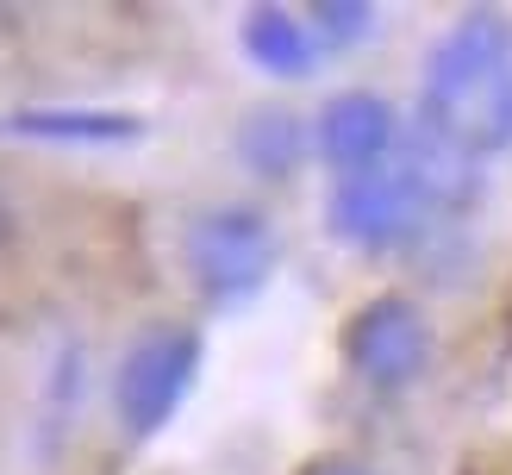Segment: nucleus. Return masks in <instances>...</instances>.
I'll return each mask as SVG.
<instances>
[{
	"instance_id": "13",
	"label": "nucleus",
	"mask_w": 512,
	"mask_h": 475,
	"mask_svg": "<svg viewBox=\"0 0 512 475\" xmlns=\"http://www.w3.org/2000/svg\"><path fill=\"white\" fill-rule=\"evenodd\" d=\"M0 238H7V200H0Z\"/></svg>"
},
{
	"instance_id": "12",
	"label": "nucleus",
	"mask_w": 512,
	"mask_h": 475,
	"mask_svg": "<svg viewBox=\"0 0 512 475\" xmlns=\"http://www.w3.org/2000/svg\"><path fill=\"white\" fill-rule=\"evenodd\" d=\"M306 475H375V469H363V463H350V457H319Z\"/></svg>"
},
{
	"instance_id": "9",
	"label": "nucleus",
	"mask_w": 512,
	"mask_h": 475,
	"mask_svg": "<svg viewBox=\"0 0 512 475\" xmlns=\"http://www.w3.org/2000/svg\"><path fill=\"white\" fill-rule=\"evenodd\" d=\"M244 57L263 69V75H281V82H306L319 69V38L313 25L288 7H250L244 13Z\"/></svg>"
},
{
	"instance_id": "10",
	"label": "nucleus",
	"mask_w": 512,
	"mask_h": 475,
	"mask_svg": "<svg viewBox=\"0 0 512 475\" xmlns=\"http://www.w3.org/2000/svg\"><path fill=\"white\" fill-rule=\"evenodd\" d=\"M13 132L25 138H50V144H125L138 138V119L132 113H82V107H44V113H19Z\"/></svg>"
},
{
	"instance_id": "11",
	"label": "nucleus",
	"mask_w": 512,
	"mask_h": 475,
	"mask_svg": "<svg viewBox=\"0 0 512 475\" xmlns=\"http://www.w3.org/2000/svg\"><path fill=\"white\" fill-rule=\"evenodd\" d=\"M306 25H313V38H319V44L344 50V44H356V38H369V32H375V7H363V0H319Z\"/></svg>"
},
{
	"instance_id": "8",
	"label": "nucleus",
	"mask_w": 512,
	"mask_h": 475,
	"mask_svg": "<svg viewBox=\"0 0 512 475\" xmlns=\"http://www.w3.org/2000/svg\"><path fill=\"white\" fill-rule=\"evenodd\" d=\"M238 163L263 182H288V175L306 163V144H313V125H306L294 107H250L238 119Z\"/></svg>"
},
{
	"instance_id": "4",
	"label": "nucleus",
	"mask_w": 512,
	"mask_h": 475,
	"mask_svg": "<svg viewBox=\"0 0 512 475\" xmlns=\"http://www.w3.org/2000/svg\"><path fill=\"white\" fill-rule=\"evenodd\" d=\"M325 225L338 232L344 244L356 250H400V244H413L425 225H438L425 207V194L413 188V175H406L400 163V150L381 169L369 175H344L338 188H331V207H325Z\"/></svg>"
},
{
	"instance_id": "5",
	"label": "nucleus",
	"mask_w": 512,
	"mask_h": 475,
	"mask_svg": "<svg viewBox=\"0 0 512 475\" xmlns=\"http://www.w3.org/2000/svg\"><path fill=\"white\" fill-rule=\"evenodd\" d=\"M344 363L356 382H369L381 394L413 388L425 363H431V325L406 294H375L356 307V319L344 325Z\"/></svg>"
},
{
	"instance_id": "3",
	"label": "nucleus",
	"mask_w": 512,
	"mask_h": 475,
	"mask_svg": "<svg viewBox=\"0 0 512 475\" xmlns=\"http://www.w3.org/2000/svg\"><path fill=\"white\" fill-rule=\"evenodd\" d=\"M194 375H200V332H188V325H150V332H138L113 375L119 425L132 438H157L175 419V407L188 400Z\"/></svg>"
},
{
	"instance_id": "6",
	"label": "nucleus",
	"mask_w": 512,
	"mask_h": 475,
	"mask_svg": "<svg viewBox=\"0 0 512 475\" xmlns=\"http://www.w3.org/2000/svg\"><path fill=\"white\" fill-rule=\"evenodd\" d=\"M313 144L319 157L331 163V175H369L381 169L400 150V119L381 94L369 88H350V94H331L319 107V125H313Z\"/></svg>"
},
{
	"instance_id": "7",
	"label": "nucleus",
	"mask_w": 512,
	"mask_h": 475,
	"mask_svg": "<svg viewBox=\"0 0 512 475\" xmlns=\"http://www.w3.org/2000/svg\"><path fill=\"white\" fill-rule=\"evenodd\" d=\"M400 163H406V175H413V188L425 194L431 219H463L481 200V163L463 157L456 144H444L438 132H425V125L400 138Z\"/></svg>"
},
{
	"instance_id": "2",
	"label": "nucleus",
	"mask_w": 512,
	"mask_h": 475,
	"mask_svg": "<svg viewBox=\"0 0 512 475\" xmlns=\"http://www.w3.org/2000/svg\"><path fill=\"white\" fill-rule=\"evenodd\" d=\"M182 263L213 307H244L275 275V225L256 207H200L182 232Z\"/></svg>"
},
{
	"instance_id": "1",
	"label": "nucleus",
	"mask_w": 512,
	"mask_h": 475,
	"mask_svg": "<svg viewBox=\"0 0 512 475\" xmlns=\"http://www.w3.org/2000/svg\"><path fill=\"white\" fill-rule=\"evenodd\" d=\"M419 125L475 163L512 150V25L500 13H463L431 44L419 75Z\"/></svg>"
}]
</instances>
